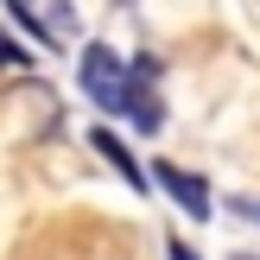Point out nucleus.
Listing matches in <instances>:
<instances>
[{"label":"nucleus","instance_id":"obj_1","mask_svg":"<svg viewBox=\"0 0 260 260\" xmlns=\"http://www.w3.org/2000/svg\"><path fill=\"white\" fill-rule=\"evenodd\" d=\"M76 76H83V95L95 102L102 114H121V121L140 127V134H159L165 127V108H159V95H152V83H159V63L152 57L121 63L108 45H83Z\"/></svg>","mask_w":260,"mask_h":260},{"label":"nucleus","instance_id":"obj_2","mask_svg":"<svg viewBox=\"0 0 260 260\" xmlns=\"http://www.w3.org/2000/svg\"><path fill=\"white\" fill-rule=\"evenodd\" d=\"M152 178H159V190H165L184 216L210 222V184H203L197 172H184V165H172V159H152Z\"/></svg>","mask_w":260,"mask_h":260},{"label":"nucleus","instance_id":"obj_3","mask_svg":"<svg viewBox=\"0 0 260 260\" xmlns=\"http://www.w3.org/2000/svg\"><path fill=\"white\" fill-rule=\"evenodd\" d=\"M95 152H102V159H108V165H114V172H121V178H127V184H134V190H140V184H146V172H140V165H134V152H127V146H121V140H114V134H108V127H95Z\"/></svg>","mask_w":260,"mask_h":260},{"label":"nucleus","instance_id":"obj_4","mask_svg":"<svg viewBox=\"0 0 260 260\" xmlns=\"http://www.w3.org/2000/svg\"><path fill=\"white\" fill-rule=\"evenodd\" d=\"M235 210H241V216H248V222H260V203H235Z\"/></svg>","mask_w":260,"mask_h":260},{"label":"nucleus","instance_id":"obj_5","mask_svg":"<svg viewBox=\"0 0 260 260\" xmlns=\"http://www.w3.org/2000/svg\"><path fill=\"white\" fill-rule=\"evenodd\" d=\"M235 260H260V254H235Z\"/></svg>","mask_w":260,"mask_h":260}]
</instances>
